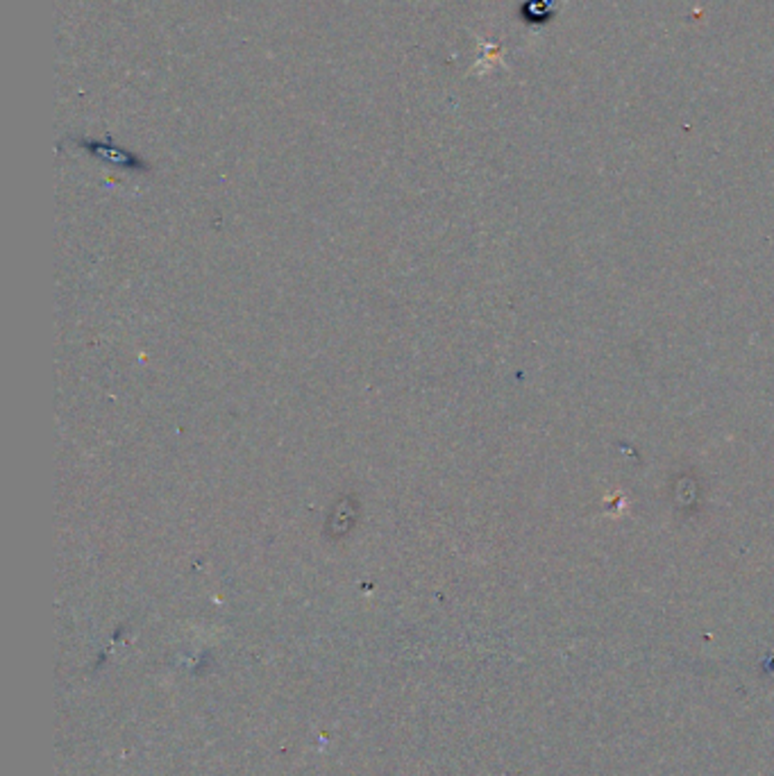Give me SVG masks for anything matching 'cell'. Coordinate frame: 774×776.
Returning a JSON list of instances; mask_svg holds the SVG:
<instances>
[]
</instances>
